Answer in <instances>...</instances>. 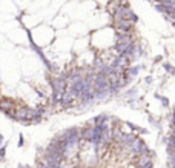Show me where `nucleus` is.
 Masks as SVG:
<instances>
[{"label":"nucleus","instance_id":"nucleus-1","mask_svg":"<svg viewBox=\"0 0 175 168\" xmlns=\"http://www.w3.org/2000/svg\"><path fill=\"white\" fill-rule=\"evenodd\" d=\"M112 17H114V19H128V20L132 22V23H137V22H138V16L129 8V5H120V6L115 9V12L112 14Z\"/></svg>","mask_w":175,"mask_h":168},{"label":"nucleus","instance_id":"nucleus-2","mask_svg":"<svg viewBox=\"0 0 175 168\" xmlns=\"http://www.w3.org/2000/svg\"><path fill=\"white\" fill-rule=\"evenodd\" d=\"M66 77H68V73H66V74H62V76H59V77H51V85H52V89H54L56 94H62V93L66 91V88H68V80H66Z\"/></svg>","mask_w":175,"mask_h":168},{"label":"nucleus","instance_id":"nucleus-3","mask_svg":"<svg viewBox=\"0 0 175 168\" xmlns=\"http://www.w3.org/2000/svg\"><path fill=\"white\" fill-rule=\"evenodd\" d=\"M134 23L129 22L128 19H114V28L115 31H121V33H131Z\"/></svg>","mask_w":175,"mask_h":168},{"label":"nucleus","instance_id":"nucleus-4","mask_svg":"<svg viewBox=\"0 0 175 168\" xmlns=\"http://www.w3.org/2000/svg\"><path fill=\"white\" fill-rule=\"evenodd\" d=\"M134 42L131 39L129 33H121V31H115V43H131Z\"/></svg>","mask_w":175,"mask_h":168},{"label":"nucleus","instance_id":"nucleus-5","mask_svg":"<svg viewBox=\"0 0 175 168\" xmlns=\"http://www.w3.org/2000/svg\"><path fill=\"white\" fill-rule=\"evenodd\" d=\"M135 139H137L135 136H131V134H123V136H121V139H120L118 142H121V145H123L124 148H128V150H129V147L132 145V142H134Z\"/></svg>","mask_w":175,"mask_h":168},{"label":"nucleus","instance_id":"nucleus-6","mask_svg":"<svg viewBox=\"0 0 175 168\" xmlns=\"http://www.w3.org/2000/svg\"><path fill=\"white\" fill-rule=\"evenodd\" d=\"M138 165H140V168H152V160L149 159L147 154H143V156H140Z\"/></svg>","mask_w":175,"mask_h":168},{"label":"nucleus","instance_id":"nucleus-7","mask_svg":"<svg viewBox=\"0 0 175 168\" xmlns=\"http://www.w3.org/2000/svg\"><path fill=\"white\" fill-rule=\"evenodd\" d=\"M72 100H74V97H72L68 91H65V93L60 94V100H59V102H62L65 107H69V105L72 103Z\"/></svg>","mask_w":175,"mask_h":168},{"label":"nucleus","instance_id":"nucleus-8","mask_svg":"<svg viewBox=\"0 0 175 168\" xmlns=\"http://www.w3.org/2000/svg\"><path fill=\"white\" fill-rule=\"evenodd\" d=\"M28 110L29 108H22V110H19L15 114L17 116H14V119H17V121H26V119H28Z\"/></svg>","mask_w":175,"mask_h":168},{"label":"nucleus","instance_id":"nucleus-9","mask_svg":"<svg viewBox=\"0 0 175 168\" xmlns=\"http://www.w3.org/2000/svg\"><path fill=\"white\" fill-rule=\"evenodd\" d=\"M108 121V116L106 114H102V116H97L95 119H94V122H95V125L97 124H105Z\"/></svg>","mask_w":175,"mask_h":168},{"label":"nucleus","instance_id":"nucleus-10","mask_svg":"<svg viewBox=\"0 0 175 168\" xmlns=\"http://www.w3.org/2000/svg\"><path fill=\"white\" fill-rule=\"evenodd\" d=\"M155 9H157L158 12H161L163 16H166V14H167V11H166V8L163 6V3H155Z\"/></svg>","mask_w":175,"mask_h":168},{"label":"nucleus","instance_id":"nucleus-11","mask_svg":"<svg viewBox=\"0 0 175 168\" xmlns=\"http://www.w3.org/2000/svg\"><path fill=\"white\" fill-rule=\"evenodd\" d=\"M163 66H164V69L167 71V73H170V74H175V68H173L170 63H163Z\"/></svg>","mask_w":175,"mask_h":168},{"label":"nucleus","instance_id":"nucleus-12","mask_svg":"<svg viewBox=\"0 0 175 168\" xmlns=\"http://www.w3.org/2000/svg\"><path fill=\"white\" fill-rule=\"evenodd\" d=\"M37 168H56V166H51V165H48V163H39Z\"/></svg>","mask_w":175,"mask_h":168},{"label":"nucleus","instance_id":"nucleus-13","mask_svg":"<svg viewBox=\"0 0 175 168\" xmlns=\"http://www.w3.org/2000/svg\"><path fill=\"white\" fill-rule=\"evenodd\" d=\"M5 151H6V150H5V147L0 148V160H2V159L5 157Z\"/></svg>","mask_w":175,"mask_h":168},{"label":"nucleus","instance_id":"nucleus-14","mask_svg":"<svg viewBox=\"0 0 175 168\" xmlns=\"http://www.w3.org/2000/svg\"><path fill=\"white\" fill-rule=\"evenodd\" d=\"M25 143V139H23V134H20V140H19V147H23Z\"/></svg>","mask_w":175,"mask_h":168},{"label":"nucleus","instance_id":"nucleus-15","mask_svg":"<svg viewBox=\"0 0 175 168\" xmlns=\"http://www.w3.org/2000/svg\"><path fill=\"white\" fill-rule=\"evenodd\" d=\"M172 125H173V131H175V114H172Z\"/></svg>","mask_w":175,"mask_h":168},{"label":"nucleus","instance_id":"nucleus-16","mask_svg":"<svg viewBox=\"0 0 175 168\" xmlns=\"http://www.w3.org/2000/svg\"><path fill=\"white\" fill-rule=\"evenodd\" d=\"M151 2H154V3H161L163 0H151Z\"/></svg>","mask_w":175,"mask_h":168},{"label":"nucleus","instance_id":"nucleus-17","mask_svg":"<svg viewBox=\"0 0 175 168\" xmlns=\"http://www.w3.org/2000/svg\"><path fill=\"white\" fill-rule=\"evenodd\" d=\"M2 143H3V136L0 134V145H2Z\"/></svg>","mask_w":175,"mask_h":168},{"label":"nucleus","instance_id":"nucleus-18","mask_svg":"<svg viewBox=\"0 0 175 168\" xmlns=\"http://www.w3.org/2000/svg\"><path fill=\"white\" fill-rule=\"evenodd\" d=\"M19 168H31V166H23V165H19Z\"/></svg>","mask_w":175,"mask_h":168}]
</instances>
